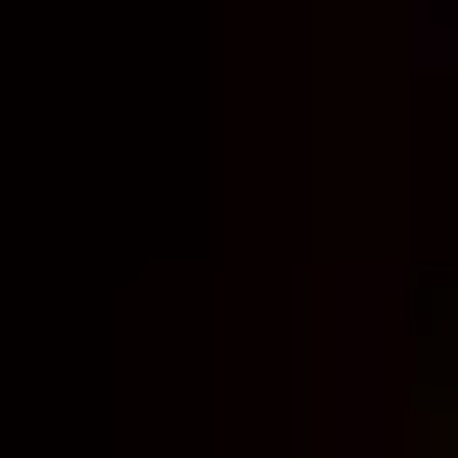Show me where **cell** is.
Here are the masks:
<instances>
[{
	"label": "cell",
	"instance_id": "1",
	"mask_svg": "<svg viewBox=\"0 0 458 458\" xmlns=\"http://www.w3.org/2000/svg\"><path fill=\"white\" fill-rule=\"evenodd\" d=\"M314 458H386V411H338V435H314Z\"/></svg>",
	"mask_w": 458,
	"mask_h": 458
},
{
	"label": "cell",
	"instance_id": "2",
	"mask_svg": "<svg viewBox=\"0 0 458 458\" xmlns=\"http://www.w3.org/2000/svg\"><path fill=\"white\" fill-rule=\"evenodd\" d=\"M411 48H435V72H458V0H411Z\"/></svg>",
	"mask_w": 458,
	"mask_h": 458
}]
</instances>
